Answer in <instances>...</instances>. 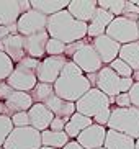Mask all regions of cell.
I'll use <instances>...</instances> for the list:
<instances>
[{
	"label": "cell",
	"mask_w": 139,
	"mask_h": 149,
	"mask_svg": "<svg viewBox=\"0 0 139 149\" xmlns=\"http://www.w3.org/2000/svg\"><path fill=\"white\" fill-rule=\"evenodd\" d=\"M93 87H92L90 80L87 79V74H83V70L72 61L67 62L61 77L54 84L56 95L67 102H72V103H77Z\"/></svg>",
	"instance_id": "1"
},
{
	"label": "cell",
	"mask_w": 139,
	"mask_h": 149,
	"mask_svg": "<svg viewBox=\"0 0 139 149\" xmlns=\"http://www.w3.org/2000/svg\"><path fill=\"white\" fill-rule=\"evenodd\" d=\"M88 25L75 20L67 10L48 18V33L51 38L62 41L64 44H72L77 41H83L87 38Z\"/></svg>",
	"instance_id": "2"
},
{
	"label": "cell",
	"mask_w": 139,
	"mask_h": 149,
	"mask_svg": "<svg viewBox=\"0 0 139 149\" xmlns=\"http://www.w3.org/2000/svg\"><path fill=\"white\" fill-rule=\"evenodd\" d=\"M79 113L85 115L93 120V123L108 126V121L111 118V108H113V98L105 95L100 88L93 87L90 92H87L80 100L75 103Z\"/></svg>",
	"instance_id": "3"
},
{
	"label": "cell",
	"mask_w": 139,
	"mask_h": 149,
	"mask_svg": "<svg viewBox=\"0 0 139 149\" xmlns=\"http://www.w3.org/2000/svg\"><path fill=\"white\" fill-rule=\"evenodd\" d=\"M108 130L131 136L133 139H139V108H111V118L108 121Z\"/></svg>",
	"instance_id": "4"
},
{
	"label": "cell",
	"mask_w": 139,
	"mask_h": 149,
	"mask_svg": "<svg viewBox=\"0 0 139 149\" xmlns=\"http://www.w3.org/2000/svg\"><path fill=\"white\" fill-rule=\"evenodd\" d=\"M106 35L121 46L139 41V25L126 17H116L106 30Z\"/></svg>",
	"instance_id": "5"
},
{
	"label": "cell",
	"mask_w": 139,
	"mask_h": 149,
	"mask_svg": "<svg viewBox=\"0 0 139 149\" xmlns=\"http://www.w3.org/2000/svg\"><path fill=\"white\" fill-rule=\"evenodd\" d=\"M43 139L41 131L31 126L26 128H15L12 134L8 136L7 143L3 144V149H41Z\"/></svg>",
	"instance_id": "6"
},
{
	"label": "cell",
	"mask_w": 139,
	"mask_h": 149,
	"mask_svg": "<svg viewBox=\"0 0 139 149\" xmlns=\"http://www.w3.org/2000/svg\"><path fill=\"white\" fill-rule=\"evenodd\" d=\"M70 61L74 62V64H77L83 70V74H98L105 67V64L101 62L100 56L95 51V48L92 46L88 38H85L83 46L74 54V57Z\"/></svg>",
	"instance_id": "7"
},
{
	"label": "cell",
	"mask_w": 139,
	"mask_h": 149,
	"mask_svg": "<svg viewBox=\"0 0 139 149\" xmlns=\"http://www.w3.org/2000/svg\"><path fill=\"white\" fill-rule=\"evenodd\" d=\"M70 59H67L65 56H48L39 62V67L36 70L38 80L43 84H54L57 82V79L61 77L64 67L67 66V62Z\"/></svg>",
	"instance_id": "8"
},
{
	"label": "cell",
	"mask_w": 139,
	"mask_h": 149,
	"mask_svg": "<svg viewBox=\"0 0 139 149\" xmlns=\"http://www.w3.org/2000/svg\"><path fill=\"white\" fill-rule=\"evenodd\" d=\"M28 10H31L30 0H0V26L18 23Z\"/></svg>",
	"instance_id": "9"
},
{
	"label": "cell",
	"mask_w": 139,
	"mask_h": 149,
	"mask_svg": "<svg viewBox=\"0 0 139 149\" xmlns=\"http://www.w3.org/2000/svg\"><path fill=\"white\" fill-rule=\"evenodd\" d=\"M17 25H18V33L26 38V36L36 35V33L48 30V17L36 12L35 8H31L20 17Z\"/></svg>",
	"instance_id": "10"
},
{
	"label": "cell",
	"mask_w": 139,
	"mask_h": 149,
	"mask_svg": "<svg viewBox=\"0 0 139 149\" xmlns=\"http://www.w3.org/2000/svg\"><path fill=\"white\" fill-rule=\"evenodd\" d=\"M38 82L39 80H38V75H36V70L26 69V67L20 66V64L15 66V70L7 79V84L12 88L20 90V92H28V93L38 85Z\"/></svg>",
	"instance_id": "11"
},
{
	"label": "cell",
	"mask_w": 139,
	"mask_h": 149,
	"mask_svg": "<svg viewBox=\"0 0 139 149\" xmlns=\"http://www.w3.org/2000/svg\"><path fill=\"white\" fill-rule=\"evenodd\" d=\"M90 40V38H88ZM92 46L95 48V51L98 53L101 62L105 66H110L115 59L120 57V51H121V44L116 43L115 40H111L108 35H103V36H98V38H93L90 40Z\"/></svg>",
	"instance_id": "12"
},
{
	"label": "cell",
	"mask_w": 139,
	"mask_h": 149,
	"mask_svg": "<svg viewBox=\"0 0 139 149\" xmlns=\"http://www.w3.org/2000/svg\"><path fill=\"white\" fill-rule=\"evenodd\" d=\"M121 82L123 77L115 72L110 66H105L103 69L98 72V80H97V88H100L105 95H108L110 98H115L120 93H123L121 90Z\"/></svg>",
	"instance_id": "13"
},
{
	"label": "cell",
	"mask_w": 139,
	"mask_h": 149,
	"mask_svg": "<svg viewBox=\"0 0 139 149\" xmlns=\"http://www.w3.org/2000/svg\"><path fill=\"white\" fill-rule=\"evenodd\" d=\"M106 133H108V128L106 126H101V125L93 123L92 126H88L77 138V143L83 149H101L105 146Z\"/></svg>",
	"instance_id": "14"
},
{
	"label": "cell",
	"mask_w": 139,
	"mask_h": 149,
	"mask_svg": "<svg viewBox=\"0 0 139 149\" xmlns=\"http://www.w3.org/2000/svg\"><path fill=\"white\" fill-rule=\"evenodd\" d=\"M49 40H51V36H49L48 30L41 31V33H36V35L26 36L25 38L26 56L33 57V59H38V61H43L44 57H48L46 48H48Z\"/></svg>",
	"instance_id": "15"
},
{
	"label": "cell",
	"mask_w": 139,
	"mask_h": 149,
	"mask_svg": "<svg viewBox=\"0 0 139 149\" xmlns=\"http://www.w3.org/2000/svg\"><path fill=\"white\" fill-rule=\"evenodd\" d=\"M97 8H98V0H70L67 12L75 20L88 25L95 15Z\"/></svg>",
	"instance_id": "16"
},
{
	"label": "cell",
	"mask_w": 139,
	"mask_h": 149,
	"mask_svg": "<svg viewBox=\"0 0 139 149\" xmlns=\"http://www.w3.org/2000/svg\"><path fill=\"white\" fill-rule=\"evenodd\" d=\"M28 115H30V126L41 133L49 130L52 120H54V113L43 103H35L30 108Z\"/></svg>",
	"instance_id": "17"
},
{
	"label": "cell",
	"mask_w": 139,
	"mask_h": 149,
	"mask_svg": "<svg viewBox=\"0 0 139 149\" xmlns=\"http://www.w3.org/2000/svg\"><path fill=\"white\" fill-rule=\"evenodd\" d=\"M115 20V17L110 12L103 8H97L95 15L92 18V22L88 23V31H87V38L93 40V38H98V36H103L106 35V30L108 26L111 25V22Z\"/></svg>",
	"instance_id": "18"
},
{
	"label": "cell",
	"mask_w": 139,
	"mask_h": 149,
	"mask_svg": "<svg viewBox=\"0 0 139 149\" xmlns=\"http://www.w3.org/2000/svg\"><path fill=\"white\" fill-rule=\"evenodd\" d=\"M0 51L7 54V56L15 62V66H17L23 57H26L25 36H22L18 33V35H13V36H10V38H7L3 43H0Z\"/></svg>",
	"instance_id": "19"
},
{
	"label": "cell",
	"mask_w": 139,
	"mask_h": 149,
	"mask_svg": "<svg viewBox=\"0 0 139 149\" xmlns=\"http://www.w3.org/2000/svg\"><path fill=\"white\" fill-rule=\"evenodd\" d=\"M33 105H35V102H33L31 93L20 92V90H15V92L7 98V102H5V107L8 110L10 118H12L15 113H20V111H30V108Z\"/></svg>",
	"instance_id": "20"
},
{
	"label": "cell",
	"mask_w": 139,
	"mask_h": 149,
	"mask_svg": "<svg viewBox=\"0 0 139 149\" xmlns=\"http://www.w3.org/2000/svg\"><path fill=\"white\" fill-rule=\"evenodd\" d=\"M44 105L54 113V116H59V118L70 120L72 115L77 113V105H75V103L67 102V100H64V98H61V97H57V95H52Z\"/></svg>",
	"instance_id": "21"
},
{
	"label": "cell",
	"mask_w": 139,
	"mask_h": 149,
	"mask_svg": "<svg viewBox=\"0 0 139 149\" xmlns=\"http://www.w3.org/2000/svg\"><path fill=\"white\" fill-rule=\"evenodd\" d=\"M67 7H69V0H31V8L46 15L48 18L62 10H67Z\"/></svg>",
	"instance_id": "22"
},
{
	"label": "cell",
	"mask_w": 139,
	"mask_h": 149,
	"mask_svg": "<svg viewBox=\"0 0 139 149\" xmlns=\"http://www.w3.org/2000/svg\"><path fill=\"white\" fill-rule=\"evenodd\" d=\"M103 148L105 149H136V139H133L128 134L115 131V130H108Z\"/></svg>",
	"instance_id": "23"
},
{
	"label": "cell",
	"mask_w": 139,
	"mask_h": 149,
	"mask_svg": "<svg viewBox=\"0 0 139 149\" xmlns=\"http://www.w3.org/2000/svg\"><path fill=\"white\" fill-rule=\"evenodd\" d=\"M92 125H93V120L77 111L69 120L67 126H65V133H67V136H69L70 139H77L79 136L82 134L88 126H92Z\"/></svg>",
	"instance_id": "24"
},
{
	"label": "cell",
	"mask_w": 139,
	"mask_h": 149,
	"mask_svg": "<svg viewBox=\"0 0 139 149\" xmlns=\"http://www.w3.org/2000/svg\"><path fill=\"white\" fill-rule=\"evenodd\" d=\"M41 139L44 148L52 149H64L70 143V138L65 131H52V130H46L41 133Z\"/></svg>",
	"instance_id": "25"
},
{
	"label": "cell",
	"mask_w": 139,
	"mask_h": 149,
	"mask_svg": "<svg viewBox=\"0 0 139 149\" xmlns=\"http://www.w3.org/2000/svg\"><path fill=\"white\" fill-rule=\"evenodd\" d=\"M120 59L126 62V64L134 70V72H136V70H139V41L121 46Z\"/></svg>",
	"instance_id": "26"
},
{
	"label": "cell",
	"mask_w": 139,
	"mask_h": 149,
	"mask_svg": "<svg viewBox=\"0 0 139 149\" xmlns=\"http://www.w3.org/2000/svg\"><path fill=\"white\" fill-rule=\"evenodd\" d=\"M30 93H31V97H33V102H35V103H43V105L52 95H56L54 85H51V84H43V82H38V85H36Z\"/></svg>",
	"instance_id": "27"
},
{
	"label": "cell",
	"mask_w": 139,
	"mask_h": 149,
	"mask_svg": "<svg viewBox=\"0 0 139 149\" xmlns=\"http://www.w3.org/2000/svg\"><path fill=\"white\" fill-rule=\"evenodd\" d=\"M128 5V0H98V7L116 17H123L124 8Z\"/></svg>",
	"instance_id": "28"
},
{
	"label": "cell",
	"mask_w": 139,
	"mask_h": 149,
	"mask_svg": "<svg viewBox=\"0 0 139 149\" xmlns=\"http://www.w3.org/2000/svg\"><path fill=\"white\" fill-rule=\"evenodd\" d=\"M13 130H15V126H13L12 118L7 115H0V148H3Z\"/></svg>",
	"instance_id": "29"
},
{
	"label": "cell",
	"mask_w": 139,
	"mask_h": 149,
	"mask_svg": "<svg viewBox=\"0 0 139 149\" xmlns=\"http://www.w3.org/2000/svg\"><path fill=\"white\" fill-rule=\"evenodd\" d=\"M15 70V62L5 53L0 51V82H5Z\"/></svg>",
	"instance_id": "30"
},
{
	"label": "cell",
	"mask_w": 139,
	"mask_h": 149,
	"mask_svg": "<svg viewBox=\"0 0 139 149\" xmlns=\"http://www.w3.org/2000/svg\"><path fill=\"white\" fill-rule=\"evenodd\" d=\"M110 67H111V69H113L115 72H116V74L120 75V77H123V79L133 77V74H134V70L131 69V67L128 66V64H126L124 61H121L120 57H118V59H115V61L111 62V64H110Z\"/></svg>",
	"instance_id": "31"
},
{
	"label": "cell",
	"mask_w": 139,
	"mask_h": 149,
	"mask_svg": "<svg viewBox=\"0 0 139 149\" xmlns=\"http://www.w3.org/2000/svg\"><path fill=\"white\" fill-rule=\"evenodd\" d=\"M65 48H67V44H64L59 40L51 38L49 43H48V48H46V54H48V56H64Z\"/></svg>",
	"instance_id": "32"
},
{
	"label": "cell",
	"mask_w": 139,
	"mask_h": 149,
	"mask_svg": "<svg viewBox=\"0 0 139 149\" xmlns=\"http://www.w3.org/2000/svg\"><path fill=\"white\" fill-rule=\"evenodd\" d=\"M12 121L15 128H26V126H30V115H28V111L15 113L12 116Z\"/></svg>",
	"instance_id": "33"
},
{
	"label": "cell",
	"mask_w": 139,
	"mask_h": 149,
	"mask_svg": "<svg viewBox=\"0 0 139 149\" xmlns=\"http://www.w3.org/2000/svg\"><path fill=\"white\" fill-rule=\"evenodd\" d=\"M123 17L129 18V20H134V22H139V7L133 3V0H128V5L124 8Z\"/></svg>",
	"instance_id": "34"
},
{
	"label": "cell",
	"mask_w": 139,
	"mask_h": 149,
	"mask_svg": "<svg viewBox=\"0 0 139 149\" xmlns=\"http://www.w3.org/2000/svg\"><path fill=\"white\" fill-rule=\"evenodd\" d=\"M13 35H18V25L13 23V25H7V26H0V43H3L7 38Z\"/></svg>",
	"instance_id": "35"
},
{
	"label": "cell",
	"mask_w": 139,
	"mask_h": 149,
	"mask_svg": "<svg viewBox=\"0 0 139 149\" xmlns=\"http://www.w3.org/2000/svg\"><path fill=\"white\" fill-rule=\"evenodd\" d=\"M113 105L118 107V108H129V107H133L129 93H120L118 97H115L113 98Z\"/></svg>",
	"instance_id": "36"
},
{
	"label": "cell",
	"mask_w": 139,
	"mask_h": 149,
	"mask_svg": "<svg viewBox=\"0 0 139 149\" xmlns=\"http://www.w3.org/2000/svg\"><path fill=\"white\" fill-rule=\"evenodd\" d=\"M67 123H69V120H67V118H59V116H54V120H52L51 128H49V130H52V131H65Z\"/></svg>",
	"instance_id": "37"
},
{
	"label": "cell",
	"mask_w": 139,
	"mask_h": 149,
	"mask_svg": "<svg viewBox=\"0 0 139 149\" xmlns=\"http://www.w3.org/2000/svg\"><path fill=\"white\" fill-rule=\"evenodd\" d=\"M39 62H41V61H38V59H33V57H30V56H26V57H23L22 61L18 62V64H20V66H23V67H26V69L38 70Z\"/></svg>",
	"instance_id": "38"
},
{
	"label": "cell",
	"mask_w": 139,
	"mask_h": 149,
	"mask_svg": "<svg viewBox=\"0 0 139 149\" xmlns=\"http://www.w3.org/2000/svg\"><path fill=\"white\" fill-rule=\"evenodd\" d=\"M13 92H15V88L10 87L8 84H7V80H5V82H0V102H3L5 103L7 98H8Z\"/></svg>",
	"instance_id": "39"
},
{
	"label": "cell",
	"mask_w": 139,
	"mask_h": 149,
	"mask_svg": "<svg viewBox=\"0 0 139 149\" xmlns=\"http://www.w3.org/2000/svg\"><path fill=\"white\" fill-rule=\"evenodd\" d=\"M83 43H85V40H83V41H77V43H72V44H67L64 56L67 57V59H72V57H74V54L83 46Z\"/></svg>",
	"instance_id": "40"
},
{
	"label": "cell",
	"mask_w": 139,
	"mask_h": 149,
	"mask_svg": "<svg viewBox=\"0 0 139 149\" xmlns=\"http://www.w3.org/2000/svg\"><path fill=\"white\" fill-rule=\"evenodd\" d=\"M129 97H131V103H133V107L139 108V82H134L133 88L129 90Z\"/></svg>",
	"instance_id": "41"
},
{
	"label": "cell",
	"mask_w": 139,
	"mask_h": 149,
	"mask_svg": "<svg viewBox=\"0 0 139 149\" xmlns=\"http://www.w3.org/2000/svg\"><path fill=\"white\" fill-rule=\"evenodd\" d=\"M64 149H83V148L77 143V139H70V143H69L67 146H65Z\"/></svg>",
	"instance_id": "42"
},
{
	"label": "cell",
	"mask_w": 139,
	"mask_h": 149,
	"mask_svg": "<svg viewBox=\"0 0 139 149\" xmlns=\"http://www.w3.org/2000/svg\"><path fill=\"white\" fill-rule=\"evenodd\" d=\"M87 79L90 80L92 87H97V80H98V74H87Z\"/></svg>",
	"instance_id": "43"
},
{
	"label": "cell",
	"mask_w": 139,
	"mask_h": 149,
	"mask_svg": "<svg viewBox=\"0 0 139 149\" xmlns=\"http://www.w3.org/2000/svg\"><path fill=\"white\" fill-rule=\"evenodd\" d=\"M0 115H7V116H8V110H7L3 102H0Z\"/></svg>",
	"instance_id": "44"
},
{
	"label": "cell",
	"mask_w": 139,
	"mask_h": 149,
	"mask_svg": "<svg viewBox=\"0 0 139 149\" xmlns=\"http://www.w3.org/2000/svg\"><path fill=\"white\" fill-rule=\"evenodd\" d=\"M133 79H134V82H139V70H136L133 74Z\"/></svg>",
	"instance_id": "45"
},
{
	"label": "cell",
	"mask_w": 139,
	"mask_h": 149,
	"mask_svg": "<svg viewBox=\"0 0 139 149\" xmlns=\"http://www.w3.org/2000/svg\"><path fill=\"white\" fill-rule=\"evenodd\" d=\"M136 149H139V139H136Z\"/></svg>",
	"instance_id": "46"
},
{
	"label": "cell",
	"mask_w": 139,
	"mask_h": 149,
	"mask_svg": "<svg viewBox=\"0 0 139 149\" xmlns=\"http://www.w3.org/2000/svg\"><path fill=\"white\" fill-rule=\"evenodd\" d=\"M41 149H52V148H44V146H43V148H41Z\"/></svg>",
	"instance_id": "47"
},
{
	"label": "cell",
	"mask_w": 139,
	"mask_h": 149,
	"mask_svg": "<svg viewBox=\"0 0 139 149\" xmlns=\"http://www.w3.org/2000/svg\"><path fill=\"white\" fill-rule=\"evenodd\" d=\"M0 149H3V148H0Z\"/></svg>",
	"instance_id": "48"
},
{
	"label": "cell",
	"mask_w": 139,
	"mask_h": 149,
	"mask_svg": "<svg viewBox=\"0 0 139 149\" xmlns=\"http://www.w3.org/2000/svg\"><path fill=\"white\" fill-rule=\"evenodd\" d=\"M101 149H105V148H101Z\"/></svg>",
	"instance_id": "49"
},
{
	"label": "cell",
	"mask_w": 139,
	"mask_h": 149,
	"mask_svg": "<svg viewBox=\"0 0 139 149\" xmlns=\"http://www.w3.org/2000/svg\"><path fill=\"white\" fill-rule=\"evenodd\" d=\"M138 25H139V22H138Z\"/></svg>",
	"instance_id": "50"
}]
</instances>
